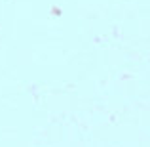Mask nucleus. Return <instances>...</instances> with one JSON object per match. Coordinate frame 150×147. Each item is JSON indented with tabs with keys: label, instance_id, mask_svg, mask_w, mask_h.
<instances>
[]
</instances>
